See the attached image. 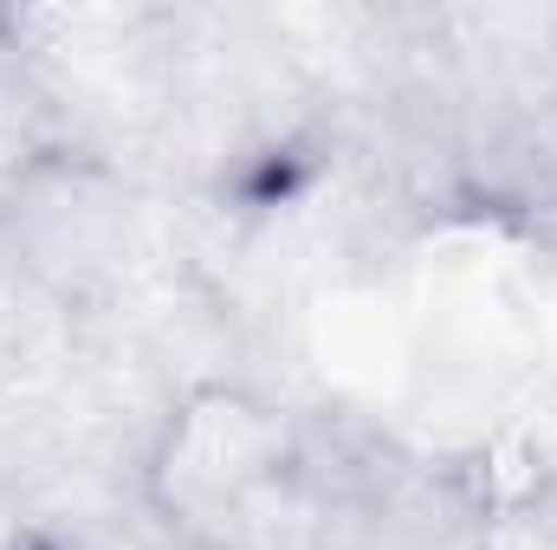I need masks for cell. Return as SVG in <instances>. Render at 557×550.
<instances>
[{"label":"cell","instance_id":"cell-2","mask_svg":"<svg viewBox=\"0 0 557 550\" xmlns=\"http://www.w3.org/2000/svg\"><path fill=\"white\" fill-rule=\"evenodd\" d=\"M7 550H65V545H52V538H20V545H7Z\"/></svg>","mask_w":557,"mask_h":550},{"label":"cell","instance_id":"cell-1","mask_svg":"<svg viewBox=\"0 0 557 550\" xmlns=\"http://www.w3.org/2000/svg\"><path fill=\"white\" fill-rule=\"evenodd\" d=\"M305 434L247 383H195L143 447V505L182 550H278L298 518Z\"/></svg>","mask_w":557,"mask_h":550}]
</instances>
